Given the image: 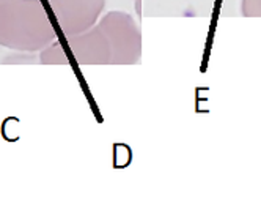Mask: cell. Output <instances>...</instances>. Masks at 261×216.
Wrapping results in <instances>:
<instances>
[{"mask_svg":"<svg viewBox=\"0 0 261 216\" xmlns=\"http://www.w3.org/2000/svg\"><path fill=\"white\" fill-rule=\"evenodd\" d=\"M57 40L41 0H0V46L40 52Z\"/></svg>","mask_w":261,"mask_h":216,"instance_id":"1","label":"cell"},{"mask_svg":"<svg viewBox=\"0 0 261 216\" xmlns=\"http://www.w3.org/2000/svg\"><path fill=\"white\" fill-rule=\"evenodd\" d=\"M112 47V65H136L142 56V33L136 19L124 11H109L96 22Z\"/></svg>","mask_w":261,"mask_h":216,"instance_id":"2","label":"cell"},{"mask_svg":"<svg viewBox=\"0 0 261 216\" xmlns=\"http://www.w3.org/2000/svg\"><path fill=\"white\" fill-rule=\"evenodd\" d=\"M106 0H50V8L65 37L79 35L95 26Z\"/></svg>","mask_w":261,"mask_h":216,"instance_id":"3","label":"cell"},{"mask_svg":"<svg viewBox=\"0 0 261 216\" xmlns=\"http://www.w3.org/2000/svg\"><path fill=\"white\" fill-rule=\"evenodd\" d=\"M68 38V47L79 65H112V47L98 24Z\"/></svg>","mask_w":261,"mask_h":216,"instance_id":"4","label":"cell"},{"mask_svg":"<svg viewBox=\"0 0 261 216\" xmlns=\"http://www.w3.org/2000/svg\"><path fill=\"white\" fill-rule=\"evenodd\" d=\"M40 63L43 65H69L68 56L59 40H54L40 51Z\"/></svg>","mask_w":261,"mask_h":216,"instance_id":"5","label":"cell"},{"mask_svg":"<svg viewBox=\"0 0 261 216\" xmlns=\"http://www.w3.org/2000/svg\"><path fill=\"white\" fill-rule=\"evenodd\" d=\"M40 57L36 52H27V51H14L2 60L4 65H33L38 63Z\"/></svg>","mask_w":261,"mask_h":216,"instance_id":"6","label":"cell"},{"mask_svg":"<svg viewBox=\"0 0 261 216\" xmlns=\"http://www.w3.org/2000/svg\"><path fill=\"white\" fill-rule=\"evenodd\" d=\"M241 13L244 17H261V0H241Z\"/></svg>","mask_w":261,"mask_h":216,"instance_id":"7","label":"cell"}]
</instances>
